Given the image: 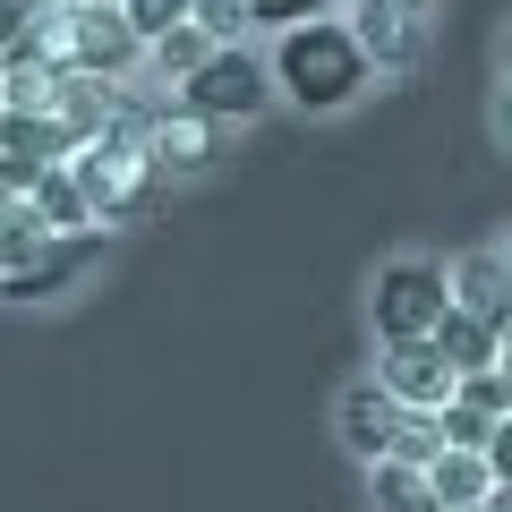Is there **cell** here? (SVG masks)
<instances>
[{
	"instance_id": "cell-1",
	"label": "cell",
	"mask_w": 512,
	"mask_h": 512,
	"mask_svg": "<svg viewBox=\"0 0 512 512\" xmlns=\"http://www.w3.org/2000/svg\"><path fill=\"white\" fill-rule=\"evenodd\" d=\"M274 86L291 94V111H342V103H359L367 86H376V52L359 43V26L350 18H299V26H282L274 35Z\"/></svg>"
},
{
	"instance_id": "cell-2",
	"label": "cell",
	"mask_w": 512,
	"mask_h": 512,
	"mask_svg": "<svg viewBox=\"0 0 512 512\" xmlns=\"http://www.w3.org/2000/svg\"><path fill=\"white\" fill-rule=\"evenodd\" d=\"M274 94H282V86H274V60L256 52V43H214V60H205L197 77H180V103L205 111V120H222V128L265 120Z\"/></svg>"
},
{
	"instance_id": "cell-3",
	"label": "cell",
	"mask_w": 512,
	"mask_h": 512,
	"mask_svg": "<svg viewBox=\"0 0 512 512\" xmlns=\"http://www.w3.org/2000/svg\"><path fill=\"white\" fill-rule=\"evenodd\" d=\"M453 308V265L436 256H393L367 291V325L376 342H410V333H436V316Z\"/></svg>"
},
{
	"instance_id": "cell-4",
	"label": "cell",
	"mask_w": 512,
	"mask_h": 512,
	"mask_svg": "<svg viewBox=\"0 0 512 512\" xmlns=\"http://www.w3.org/2000/svg\"><path fill=\"white\" fill-rule=\"evenodd\" d=\"M103 248H111V222H94V231H52L35 256L0 265V299H9V308H43V299H60L69 282H86L94 265H103Z\"/></svg>"
},
{
	"instance_id": "cell-5",
	"label": "cell",
	"mask_w": 512,
	"mask_h": 512,
	"mask_svg": "<svg viewBox=\"0 0 512 512\" xmlns=\"http://www.w3.org/2000/svg\"><path fill=\"white\" fill-rule=\"evenodd\" d=\"M69 154H77V128L60 111H9L0 103V180L18 197H35V180L52 163H69Z\"/></svg>"
},
{
	"instance_id": "cell-6",
	"label": "cell",
	"mask_w": 512,
	"mask_h": 512,
	"mask_svg": "<svg viewBox=\"0 0 512 512\" xmlns=\"http://www.w3.org/2000/svg\"><path fill=\"white\" fill-rule=\"evenodd\" d=\"M137 60H146V35L128 26L120 0H86V9H69V69L137 77Z\"/></svg>"
},
{
	"instance_id": "cell-7",
	"label": "cell",
	"mask_w": 512,
	"mask_h": 512,
	"mask_svg": "<svg viewBox=\"0 0 512 512\" xmlns=\"http://www.w3.org/2000/svg\"><path fill=\"white\" fill-rule=\"evenodd\" d=\"M376 376H384V393H393V402L444 410V402H453V384H461V367L444 359L436 333H410V342H384V350H376Z\"/></svg>"
},
{
	"instance_id": "cell-8",
	"label": "cell",
	"mask_w": 512,
	"mask_h": 512,
	"mask_svg": "<svg viewBox=\"0 0 512 512\" xmlns=\"http://www.w3.org/2000/svg\"><path fill=\"white\" fill-rule=\"evenodd\" d=\"M393 427H402V402L384 393V376H359V384L333 393V436H342L359 461H384V453H393Z\"/></svg>"
},
{
	"instance_id": "cell-9",
	"label": "cell",
	"mask_w": 512,
	"mask_h": 512,
	"mask_svg": "<svg viewBox=\"0 0 512 512\" xmlns=\"http://www.w3.org/2000/svg\"><path fill=\"white\" fill-rule=\"evenodd\" d=\"M222 137H231V128L205 120V111H188V103L163 111V120H154V163H163V180H197V171L222 154Z\"/></svg>"
},
{
	"instance_id": "cell-10",
	"label": "cell",
	"mask_w": 512,
	"mask_h": 512,
	"mask_svg": "<svg viewBox=\"0 0 512 512\" xmlns=\"http://www.w3.org/2000/svg\"><path fill=\"white\" fill-rule=\"evenodd\" d=\"M453 308L487 316V325L504 333V316H512V265H504V248H470V256H453Z\"/></svg>"
},
{
	"instance_id": "cell-11",
	"label": "cell",
	"mask_w": 512,
	"mask_h": 512,
	"mask_svg": "<svg viewBox=\"0 0 512 512\" xmlns=\"http://www.w3.org/2000/svg\"><path fill=\"white\" fill-rule=\"evenodd\" d=\"M367 495H376V512H444L436 478H427L419 461H402V453L367 461Z\"/></svg>"
},
{
	"instance_id": "cell-12",
	"label": "cell",
	"mask_w": 512,
	"mask_h": 512,
	"mask_svg": "<svg viewBox=\"0 0 512 512\" xmlns=\"http://www.w3.org/2000/svg\"><path fill=\"white\" fill-rule=\"evenodd\" d=\"M427 478H436L444 512H461V504H487V495H495V461H487V453H470V444H444V453L427 461Z\"/></svg>"
},
{
	"instance_id": "cell-13",
	"label": "cell",
	"mask_w": 512,
	"mask_h": 512,
	"mask_svg": "<svg viewBox=\"0 0 512 512\" xmlns=\"http://www.w3.org/2000/svg\"><path fill=\"white\" fill-rule=\"evenodd\" d=\"M205 60H214V35H205L197 18H188V26H171V35H154V43H146V69L163 77V86H180V77H197Z\"/></svg>"
},
{
	"instance_id": "cell-14",
	"label": "cell",
	"mask_w": 512,
	"mask_h": 512,
	"mask_svg": "<svg viewBox=\"0 0 512 512\" xmlns=\"http://www.w3.org/2000/svg\"><path fill=\"white\" fill-rule=\"evenodd\" d=\"M436 342H444V359H453L461 376L504 359V350H495V325H487V316H470V308H444V316H436Z\"/></svg>"
},
{
	"instance_id": "cell-15",
	"label": "cell",
	"mask_w": 512,
	"mask_h": 512,
	"mask_svg": "<svg viewBox=\"0 0 512 512\" xmlns=\"http://www.w3.org/2000/svg\"><path fill=\"white\" fill-rule=\"evenodd\" d=\"M35 205L52 231H94V205H86V180H77V163H52L35 180Z\"/></svg>"
},
{
	"instance_id": "cell-16",
	"label": "cell",
	"mask_w": 512,
	"mask_h": 512,
	"mask_svg": "<svg viewBox=\"0 0 512 512\" xmlns=\"http://www.w3.org/2000/svg\"><path fill=\"white\" fill-rule=\"evenodd\" d=\"M453 393H461L470 410H487V419H512V367H504V359H495V367H470Z\"/></svg>"
},
{
	"instance_id": "cell-17",
	"label": "cell",
	"mask_w": 512,
	"mask_h": 512,
	"mask_svg": "<svg viewBox=\"0 0 512 512\" xmlns=\"http://www.w3.org/2000/svg\"><path fill=\"white\" fill-rule=\"evenodd\" d=\"M393 453L427 470V461L444 453V419H436V410H410V402H402V427H393Z\"/></svg>"
},
{
	"instance_id": "cell-18",
	"label": "cell",
	"mask_w": 512,
	"mask_h": 512,
	"mask_svg": "<svg viewBox=\"0 0 512 512\" xmlns=\"http://www.w3.org/2000/svg\"><path fill=\"white\" fill-rule=\"evenodd\" d=\"M120 9H128V26H137V35H171V26H188V18H197V0H120Z\"/></svg>"
},
{
	"instance_id": "cell-19",
	"label": "cell",
	"mask_w": 512,
	"mask_h": 512,
	"mask_svg": "<svg viewBox=\"0 0 512 512\" xmlns=\"http://www.w3.org/2000/svg\"><path fill=\"white\" fill-rule=\"evenodd\" d=\"M436 419H444V444H470V453H487V436H495V419H487V410H470L461 393L436 410Z\"/></svg>"
},
{
	"instance_id": "cell-20",
	"label": "cell",
	"mask_w": 512,
	"mask_h": 512,
	"mask_svg": "<svg viewBox=\"0 0 512 512\" xmlns=\"http://www.w3.org/2000/svg\"><path fill=\"white\" fill-rule=\"evenodd\" d=\"M333 0H248V26H265V35H282V26H299V18H325Z\"/></svg>"
},
{
	"instance_id": "cell-21",
	"label": "cell",
	"mask_w": 512,
	"mask_h": 512,
	"mask_svg": "<svg viewBox=\"0 0 512 512\" xmlns=\"http://www.w3.org/2000/svg\"><path fill=\"white\" fill-rule=\"evenodd\" d=\"M197 26L214 43H239V35H248V0H197Z\"/></svg>"
},
{
	"instance_id": "cell-22",
	"label": "cell",
	"mask_w": 512,
	"mask_h": 512,
	"mask_svg": "<svg viewBox=\"0 0 512 512\" xmlns=\"http://www.w3.org/2000/svg\"><path fill=\"white\" fill-rule=\"evenodd\" d=\"M35 26H43V9H35V0H0V52H18V43L35 35Z\"/></svg>"
},
{
	"instance_id": "cell-23",
	"label": "cell",
	"mask_w": 512,
	"mask_h": 512,
	"mask_svg": "<svg viewBox=\"0 0 512 512\" xmlns=\"http://www.w3.org/2000/svg\"><path fill=\"white\" fill-rule=\"evenodd\" d=\"M487 461H495V478H512V419H495V436H487Z\"/></svg>"
},
{
	"instance_id": "cell-24",
	"label": "cell",
	"mask_w": 512,
	"mask_h": 512,
	"mask_svg": "<svg viewBox=\"0 0 512 512\" xmlns=\"http://www.w3.org/2000/svg\"><path fill=\"white\" fill-rule=\"evenodd\" d=\"M359 9H402V18H436V0H359Z\"/></svg>"
},
{
	"instance_id": "cell-25",
	"label": "cell",
	"mask_w": 512,
	"mask_h": 512,
	"mask_svg": "<svg viewBox=\"0 0 512 512\" xmlns=\"http://www.w3.org/2000/svg\"><path fill=\"white\" fill-rule=\"evenodd\" d=\"M495 137H504V146H512V86L495 94Z\"/></svg>"
},
{
	"instance_id": "cell-26",
	"label": "cell",
	"mask_w": 512,
	"mask_h": 512,
	"mask_svg": "<svg viewBox=\"0 0 512 512\" xmlns=\"http://www.w3.org/2000/svg\"><path fill=\"white\" fill-rule=\"evenodd\" d=\"M487 512H512V478H495V495H487Z\"/></svg>"
},
{
	"instance_id": "cell-27",
	"label": "cell",
	"mask_w": 512,
	"mask_h": 512,
	"mask_svg": "<svg viewBox=\"0 0 512 512\" xmlns=\"http://www.w3.org/2000/svg\"><path fill=\"white\" fill-rule=\"evenodd\" d=\"M495 350H504V367H512V316H504V333H495Z\"/></svg>"
},
{
	"instance_id": "cell-28",
	"label": "cell",
	"mask_w": 512,
	"mask_h": 512,
	"mask_svg": "<svg viewBox=\"0 0 512 512\" xmlns=\"http://www.w3.org/2000/svg\"><path fill=\"white\" fill-rule=\"evenodd\" d=\"M504 77H512V35H504Z\"/></svg>"
},
{
	"instance_id": "cell-29",
	"label": "cell",
	"mask_w": 512,
	"mask_h": 512,
	"mask_svg": "<svg viewBox=\"0 0 512 512\" xmlns=\"http://www.w3.org/2000/svg\"><path fill=\"white\" fill-rule=\"evenodd\" d=\"M461 512H487V504H461Z\"/></svg>"
},
{
	"instance_id": "cell-30",
	"label": "cell",
	"mask_w": 512,
	"mask_h": 512,
	"mask_svg": "<svg viewBox=\"0 0 512 512\" xmlns=\"http://www.w3.org/2000/svg\"><path fill=\"white\" fill-rule=\"evenodd\" d=\"M504 265H512V239H504Z\"/></svg>"
},
{
	"instance_id": "cell-31",
	"label": "cell",
	"mask_w": 512,
	"mask_h": 512,
	"mask_svg": "<svg viewBox=\"0 0 512 512\" xmlns=\"http://www.w3.org/2000/svg\"><path fill=\"white\" fill-rule=\"evenodd\" d=\"M0 60H9V52H0Z\"/></svg>"
}]
</instances>
